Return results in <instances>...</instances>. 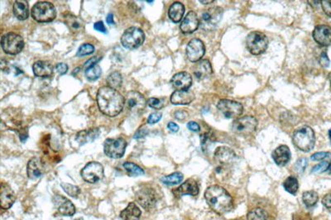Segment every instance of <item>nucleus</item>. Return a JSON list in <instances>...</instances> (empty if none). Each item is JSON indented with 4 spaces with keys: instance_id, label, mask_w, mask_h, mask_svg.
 <instances>
[{
    "instance_id": "55",
    "label": "nucleus",
    "mask_w": 331,
    "mask_h": 220,
    "mask_svg": "<svg viewBox=\"0 0 331 220\" xmlns=\"http://www.w3.org/2000/svg\"><path fill=\"white\" fill-rule=\"evenodd\" d=\"M147 132L148 131L147 129H140L138 132H136L135 135H134V139H137V140H139V139H142V138H144L147 135Z\"/></svg>"
},
{
    "instance_id": "44",
    "label": "nucleus",
    "mask_w": 331,
    "mask_h": 220,
    "mask_svg": "<svg viewBox=\"0 0 331 220\" xmlns=\"http://www.w3.org/2000/svg\"><path fill=\"white\" fill-rule=\"evenodd\" d=\"M307 164H308V163H307V159L306 158H304V157L303 158H301V159L298 160L296 163H295V170L299 173H302L305 171Z\"/></svg>"
},
{
    "instance_id": "41",
    "label": "nucleus",
    "mask_w": 331,
    "mask_h": 220,
    "mask_svg": "<svg viewBox=\"0 0 331 220\" xmlns=\"http://www.w3.org/2000/svg\"><path fill=\"white\" fill-rule=\"evenodd\" d=\"M94 53V47L93 45L86 43L80 46V48L78 50L76 55L77 56H85V55H91L92 53Z\"/></svg>"
},
{
    "instance_id": "15",
    "label": "nucleus",
    "mask_w": 331,
    "mask_h": 220,
    "mask_svg": "<svg viewBox=\"0 0 331 220\" xmlns=\"http://www.w3.org/2000/svg\"><path fill=\"white\" fill-rule=\"evenodd\" d=\"M205 47L202 40L194 38L190 40L186 47V56L191 62L199 61L204 56Z\"/></svg>"
},
{
    "instance_id": "1",
    "label": "nucleus",
    "mask_w": 331,
    "mask_h": 220,
    "mask_svg": "<svg viewBox=\"0 0 331 220\" xmlns=\"http://www.w3.org/2000/svg\"><path fill=\"white\" fill-rule=\"evenodd\" d=\"M97 103L101 112L109 117H115L121 113L125 105V99L119 91L109 86L99 89Z\"/></svg>"
},
{
    "instance_id": "12",
    "label": "nucleus",
    "mask_w": 331,
    "mask_h": 220,
    "mask_svg": "<svg viewBox=\"0 0 331 220\" xmlns=\"http://www.w3.org/2000/svg\"><path fill=\"white\" fill-rule=\"evenodd\" d=\"M136 201L147 210L153 209L157 204V192L152 187H142L136 193Z\"/></svg>"
},
{
    "instance_id": "57",
    "label": "nucleus",
    "mask_w": 331,
    "mask_h": 220,
    "mask_svg": "<svg viewBox=\"0 0 331 220\" xmlns=\"http://www.w3.org/2000/svg\"><path fill=\"white\" fill-rule=\"evenodd\" d=\"M106 21H107L108 24H113V15L112 14H110L106 18Z\"/></svg>"
},
{
    "instance_id": "34",
    "label": "nucleus",
    "mask_w": 331,
    "mask_h": 220,
    "mask_svg": "<svg viewBox=\"0 0 331 220\" xmlns=\"http://www.w3.org/2000/svg\"><path fill=\"white\" fill-rule=\"evenodd\" d=\"M248 220H270L268 213L261 208H255L248 213Z\"/></svg>"
},
{
    "instance_id": "31",
    "label": "nucleus",
    "mask_w": 331,
    "mask_h": 220,
    "mask_svg": "<svg viewBox=\"0 0 331 220\" xmlns=\"http://www.w3.org/2000/svg\"><path fill=\"white\" fill-rule=\"evenodd\" d=\"M123 220H139L141 217V210L135 203L131 202L126 209H124L120 214Z\"/></svg>"
},
{
    "instance_id": "16",
    "label": "nucleus",
    "mask_w": 331,
    "mask_h": 220,
    "mask_svg": "<svg viewBox=\"0 0 331 220\" xmlns=\"http://www.w3.org/2000/svg\"><path fill=\"white\" fill-rule=\"evenodd\" d=\"M312 36L318 44L323 47L331 46V27L327 25H318L314 28Z\"/></svg>"
},
{
    "instance_id": "5",
    "label": "nucleus",
    "mask_w": 331,
    "mask_h": 220,
    "mask_svg": "<svg viewBox=\"0 0 331 220\" xmlns=\"http://www.w3.org/2000/svg\"><path fill=\"white\" fill-rule=\"evenodd\" d=\"M268 46V38L261 32H252L246 38V47L253 55H261L266 52Z\"/></svg>"
},
{
    "instance_id": "46",
    "label": "nucleus",
    "mask_w": 331,
    "mask_h": 220,
    "mask_svg": "<svg viewBox=\"0 0 331 220\" xmlns=\"http://www.w3.org/2000/svg\"><path fill=\"white\" fill-rule=\"evenodd\" d=\"M320 2L325 14L331 18V0H323Z\"/></svg>"
},
{
    "instance_id": "8",
    "label": "nucleus",
    "mask_w": 331,
    "mask_h": 220,
    "mask_svg": "<svg viewBox=\"0 0 331 220\" xmlns=\"http://www.w3.org/2000/svg\"><path fill=\"white\" fill-rule=\"evenodd\" d=\"M223 14V9L220 7L210 8L205 10L202 14L200 20V24L202 29L205 31L215 29L222 19Z\"/></svg>"
},
{
    "instance_id": "14",
    "label": "nucleus",
    "mask_w": 331,
    "mask_h": 220,
    "mask_svg": "<svg viewBox=\"0 0 331 220\" xmlns=\"http://www.w3.org/2000/svg\"><path fill=\"white\" fill-rule=\"evenodd\" d=\"M217 109L227 118H239L243 113V105L237 101L229 99H221L217 105Z\"/></svg>"
},
{
    "instance_id": "6",
    "label": "nucleus",
    "mask_w": 331,
    "mask_h": 220,
    "mask_svg": "<svg viewBox=\"0 0 331 220\" xmlns=\"http://www.w3.org/2000/svg\"><path fill=\"white\" fill-rule=\"evenodd\" d=\"M145 40L144 31L139 28L131 27L124 31L121 37V43L128 49H136L143 45Z\"/></svg>"
},
{
    "instance_id": "17",
    "label": "nucleus",
    "mask_w": 331,
    "mask_h": 220,
    "mask_svg": "<svg viewBox=\"0 0 331 220\" xmlns=\"http://www.w3.org/2000/svg\"><path fill=\"white\" fill-rule=\"evenodd\" d=\"M55 209L59 215L63 216H72L75 213V207L72 201L62 196H54L53 198Z\"/></svg>"
},
{
    "instance_id": "21",
    "label": "nucleus",
    "mask_w": 331,
    "mask_h": 220,
    "mask_svg": "<svg viewBox=\"0 0 331 220\" xmlns=\"http://www.w3.org/2000/svg\"><path fill=\"white\" fill-rule=\"evenodd\" d=\"M200 20L197 14L193 11H190L185 15L181 24V30L183 33H192L197 30Z\"/></svg>"
},
{
    "instance_id": "27",
    "label": "nucleus",
    "mask_w": 331,
    "mask_h": 220,
    "mask_svg": "<svg viewBox=\"0 0 331 220\" xmlns=\"http://www.w3.org/2000/svg\"><path fill=\"white\" fill-rule=\"evenodd\" d=\"M273 158L276 165L279 166H284L289 163L291 159V151L288 147L281 145L273 151Z\"/></svg>"
},
{
    "instance_id": "42",
    "label": "nucleus",
    "mask_w": 331,
    "mask_h": 220,
    "mask_svg": "<svg viewBox=\"0 0 331 220\" xmlns=\"http://www.w3.org/2000/svg\"><path fill=\"white\" fill-rule=\"evenodd\" d=\"M147 104L149 107L155 110H160L164 106V102L160 99H157V98H150V99L147 101Z\"/></svg>"
},
{
    "instance_id": "13",
    "label": "nucleus",
    "mask_w": 331,
    "mask_h": 220,
    "mask_svg": "<svg viewBox=\"0 0 331 220\" xmlns=\"http://www.w3.org/2000/svg\"><path fill=\"white\" fill-rule=\"evenodd\" d=\"M146 99L143 94L137 91H130L125 98V106L130 112L140 114L146 108Z\"/></svg>"
},
{
    "instance_id": "10",
    "label": "nucleus",
    "mask_w": 331,
    "mask_h": 220,
    "mask_svg": "<svg viewBox=\"0 0 331 220\" xmlns=\"http://www.w3.org/2000/svg\"><path fill=\"white\" fill-rule=\"evenodd\" d=\"M80 175L85 182L94 184L104 178L105 171L103 165L100 163L91 162L83 168Z\"/></svg>"
},
{
    "instance_id": "29",
    "label": "nucleus",
    "mask_w": 331,
    "mask_h": 220,
    "mask_svg": "<svg viewBox=\"0 0 331 220\" xmlns=\"http://www.w3.org/2000/svg\"><path fill=\"white\" fill-rule=\"evenodd\" d=\"M13 11L14 16L20 21L27 19L29 15L28 2L25 0H17L14 2Z\"/></svg>"
},
{
    "instance_id": "2",
    "label": "nucleus",
    "mask_w": 331,
    "mask_h": 220,
    "mask_svg": "<svg viewBox=\"0 0 331 220\" xmlns=\"http://www.w3.org/2000/svg\"><path fill=\"white\" fill-rule=\"evenodd\" d=\"M204 198L209 206L219 215L226 214L234 208L231 196L220 185H212L208 188L204 193Z\"/></svg>"
},
{
    "instance_id": "54",
    "label": "nucleus",
    "mask_w": 331,
    "mask_h": 220,
    "mask_svg": "<svg viewBox=\"0 0 331 220\" xmlns=\"http://www.w3.org/2000/svg\"><path fill=\"white\" fill-rule=\"evenodd\" d=\"M322 204L327 209H331V194H328V195L324 196V198L322 200Z\"/></svg>"
},
{
    "instance_id": "59",
    "label": "nucleus",
    "mask_w": 331,
    "mask_h": 220,
    "mask_svg": "<svg viewBox=\"0 0 331 220\" xmlns=\"http://www.w3.org/2000/svg\"><path fill=\"white\" fill-rule=\"evenodd\" d=\"M329 80H330V82H331V72L329 74Z\"/></svg>"
},
{
    "instance_id": "37",
    "label": "nucleus",
    "mask_w": 331,
    "mask_h": 220,
    "mask_svg": "<svg viewBox=\"0 0 331 220\" xmlns=\"http://www.w3.org/2000/svg\"><path fill=\"white\" fill-rule=\"evenodd\" d=\"M102 71L100 66L98 65H95L94 66H91L88 69L85 71V74H86V77L90 81H95L98 80L100 75H101Z\"/></svg>"
},
{
    "instance_id": "36",
    "label": "nucleus",
    "mask_w": 331,
    "mask_h": 220,
    "mask_svg": "<svg viewBox=\"0 0 331 220\" xmlns=\"http://www.w3.org/2000/svg\"><path fill=\"white\" fill-rule=\"evenodd\" d=\"M318 199L319 197H318L317 193L314 192L313 190L306 191L304 192L303 196H302L304 204H306L307 207L314 206V204L317 203Z\"/></svg>"
},
{
    "instance_id": "4",
    "label": "nucleus",
    "mask_w": 331,
    "mask_h": 220,
    "mask_svg": "<svg viewBox=\"0 0 331 220\" xmlns=\"http://www.w3.org/2000/svg\"><path fill=\"white\" fill-rule=\"evenodd\" d=\"M32 17L38 22H49L55 19L56 10L53 3L46 1L38 2L33 6Z\"/></svg>"
},
{
    "instance_id": "53",
    "label": "nucleus",
    "mask_w": 331,
    "mask_h": 220,
    "mask_svg": "<svg viewBox=\"0 0 331 220\" xmlns=\"http://www.w3.org/2000/svg\"><path fill=\"white\" fill-rule=\"evenodd\" d=\"M188 129L192 131V132H200L201 130V127L196 122L190 121L187 124Z\"/></svg>"
},
{
    "instance_id": "48",
    "label": "nucleus",
    "mask_w": 331,
    "mask_h": 220,
    "mask_svg": "<svg viewBox=\"0 0 331 220\" xmlns=\"http://www.w3.org/2000/svg\"><path fill=\"white\" fill-rule=\"evenodd\" d=\"M319 61H320V65H321V66H323L324 68H327V67L330 66V63H331L330 59H329L328 55H327V53H321Z\"/></svg>"
},
{
    "instance_id": "30",
    "label": "nucleus",
    "mask_w": 331,
    "mask_h": 220,
    "mask_svg": "<svg viewBox=\"0 0 331 220\" xmlns=\"http://www.w3.org/2000/svg\"><path fill=\"white\" fill-rule=\"evenodd\" d=\"M99 130L98 128H91V129L83 130L81 132H78L76 135V141L80 145L86 143L93 142L99 136Z\"/></svg>"
},
{
    "instance_id": "62",
    "label": "nucleus",
    "mask_w": 331,
    "mask_h": 220,
    "mask_svg": "<svg viewBox=\"0 0 331 220\" xmlns=\"http://www.w3.org/2000/svg\"><path fill=\"white\" fill-rule=\"evenodd\" d=\"M74 220H83L82 218H80V219H75Z\"/></svg>"
},
{
    "instance_id": "28",
    "label": "nucleus",
    "mask_w": 331,
    "mask_h": 220,
    "mask_svg": "<svg viewBox=\"0 0 331 220\" xmlns=\"http://www.w3.org/2000/svg\"><path fill=\"white\" fill-rule=\"evenodd\" d=\"M212 66L208 60H203L199 62L194 68V74L198 80H204L212 74Z\"/></svg>"
},
{
    "instance_id": "47",
    "label": "nucleus",
    "mask_w": 331,
    "mask_h": 220,
    "mask_svg": "<svg viewBox=\"0 0 331 220\" xmlns=\"http://www.w3.org/2000/svg\"><path fill=\"white\" fill-rule=\"evenodd\" d=\"M162 117H163V115L160 113H151L147 118V123L149 124H157V122L160 121Z\"/></svg>"
},
{
    "instance_id": "23",
    "label": "nucleus",
    "mask_w": 331,
    "mask_h": 220,
    "mask_svg": "<svg viewBox=\"0 0 331 220\" xmlns=\"http://www.w3.org/2000/svg\"><path fill=\"white\" fill-rule=\"evenodd\" d=\"M195 99V94L190 91H176L171 94V102L175 105H189Z\"/></svg>"
},
{
    "instance_id": "50",
    "label": "nucleus",
    "mask_w": 331,
    "mask_h": 220,
    "mask_svg": "<svg viewBox=\"0 0 331 220\" xmlns=\"http://www.w3.org/2000/svg\"><path fill=\"white\" fill-rule=\"evenodd\" d=\"M55 70H56V72L59 74L63 75V74H66L67 72H68V66L65 63H58L55 66Z\"/></svg>"
},
{
    "instance_id": "32",
    "label": "nucleus",
    "mask_w": 331,
    "mask_h": 220,
    "mask_svg": "<svg viewBox=\"0 0 331 220\" xmlns=\"http://www.w3.org/2000/svg\"><path fill=\"white\" fill-rule=\"evenodd\" d=\"M185 13V7L180 2L172 3L169 8L168 16L174 22H179Z\"/></svg>"
},
{
    "instance_id": "11",
    "label": "nucleus",
    "mask_w": 331,
    "mask_h": 220,
    "mask_svg": "<svg viewBox=\"0 0 331 220\" xmlns=\"http://www.w3.org/2000/svg\"><path fill=\"white\" fill-rule=\"evenodd\" d=\"M257 126V121L253 116H244L236 119L232 125V130L239 135H250Z\"/></svg>"
},
{
    "instance_id": "22",
    "label": "nucleus",
    "mask_w": 331,
    "mask_h": 220,
    "mask_svg": "<svg viewBox=\"0 0 331 220\" xmlns=\"http://www.w3.org/2000/svg\"><path fill=\"white\" fill-rule=\"evenodd\" d=\"M15 194L12 188L6 183L1 184V194H0V202L2 209H8L15 202Z\"/></svg>"
},
{
    "instance_id": "26",
    "label": "nucleus",
    "mask_w": 331,
    "mask_h": 220,
    "mask_svg": "<svg viewBox=\"0 0 331 220\" xmlns=\"http://www.w3.org/2000/svg\"><path fill=\"white\" fill-rule=\"evenodd\" d=\"M33 71L37 77H51L53 74V66L52 64L45 61H38L33 64Z\"/></svg>"
},
{
    "instance_id": "35",
    "label": "nucleus",
    "mask_w": 331,
    "mask_h": 220,
    "mask_svg": "<svg viewBox=\"0 0 331 220\" xmlns=\"http://www.w3.org/2000/svg\"><path fill=\"white\" fill-rule=\"evenodd\" d=\"M183 180V175L180 172H175L171 174L169 176H166L162 178V182L166 185H175L178 184L182 182Z\"/></svg>"
},
{
    "instance_id": "19",
    "label": "nucleus",
    "mask_w": 331,
    "mask_h": 220,
    "mask_svg": "<svg viewBox=\"0 0 331 220\" xmlns=\"http://www.w3.org/2000/svg\"><path fill=\"white\" fill-rule=\"evenodd\" d=\"M171 83L177 91H188L192 85V77L187 72H179L171 78Z\"/></svg>"
},
{
    "instance_id": "39",
    "label": "nucleus",
    "mask_w": 331,
    "mask_h": 220,
    "mask_svg": "<svg viewBox=\"0 0 331 220\" xmlns=\"http://www.w3.org/2000/svg\"><path fill=\"white\" fill-rule=\"evenodd\" d=\"M124 168L125 171L131 176H138L144 175V171L139 165H136L132 163H124Z\"/></svg>"
},
{
    "instance_id": "40",
    "label": "nucleus",
    "mask_w": 331,
    "mask_h": 220,
    "mask_svg": "<svg viewBox=\"0 0 331 220\" xmlns=\"http://www.w3.org/2000/svg\"><path fill=\"white\" fill-rule=\"evenodd\" d=\"M61 187L68 196L74 197V198H76L80 195V188L76 185H73L68 183H61Z\"/></svg>"
},
{
    "instance_id": "43",
    "label": "nucleus",
    "mask_w": 331,
    "mask_h": 220,
    "mask_svg": "<svg viewBox=\"0 0 331 220\" xmlns=\"http://www.w3.org/2000/svg\"><path fill=\"white\" fill-rule=\"evenodd\" d=\"M329 166H330V163L327 162V161H324L322 163H320V164L314 165L312 171L313 173L315 174L322 173V172H325V171L328 170Z\"/></svg>"
},
{
    "instance_id": "52",
    "label": "nucleus",
    "mask_w": 331,
    "mask_h": 220,
    "mask_svg": "<svg viewBox=\"0 0 331 220\" xmlns=\"http://www.w3.org/2000/svg\"><path fill=\"white\" fill-rule=\"evenodd\" d=\"M94 28L95 30L99 32V33H105V34L107 33V29L105 28V24H104V22L102 21L95 22L94 24Z\"/></svg>"
},
{
    "instance_id": "58",
    "label": "nucleus",
    "mask_w": 331,
    "mask_h": 220,
    "mask_svg": "<svg viewBox=\"0 0 331 220\" xmlns=\"http://www.w3.org/2000/svg\"><path fill=\"white\" fill-rule=\"evenodd\" d=\"M213 2H215L214 0H208V1H204V0H200V3H203V4H210V3H212Z\"/></svg>"
},
{
    "instance_id": "3",
    "label": "nucleus",
    "mask_w": 331,
    "mask_h": 220,
    "mask_svg": "<svg viewBox=\"0 0 331 220\" xmlns=\"http://www.w3.org/2000/svg\"><path fill=\"white\" fill-rule=\"evenodd\" d=\"M293 141L298 149L303 151H310L313 149L315 143L314 131L311 127H301L294 132Z\"/></svg>"
},
{
    "instance_id": "9",
    "label": "nucleus",
    "mask_w": 331,
    "mask_h": 220,
    "mask_svg": "<svg viewBox=\"0 0 331 220\" xmlns=\"http://www.w3.org/2000/svg\"><path fill=\"white\" fill-rule=\"evenodd\" d=\"M127 143L124 138H108L104 143L105 155L113 159L121 158L124 155Z\"/></svg>"
},
{
    "instance_id": "18",
    "label": "nucleus",
    "mask_w": 331,
    "mask_h": 220,
    "mask_svg": "<svg viewBox=\"0 0 331 220\" xmlns=\"http://www.w3.org/2000/svg\"><path fill=\"white\" fill-rule=\"evenodd\" d=\"M46 168L44 163L37 157H33L28 162L27 166V174L31 180H37L43 176Z\"/></svg>"
},
{
    "instance_id": "38",
    "label": "nucleus",
    "mask_w": 331,
    "mask_h": 220,
    "mask_svg": "<svg viewBox=\"0 0 331 220\" xmlns=\"http://www.w3.org/2000/svg\"><path fill=\"white\" fill-rule=\"evenodd\" d=\"M283 186H284L285 190H287V192L295 195L298 190V187H299L297 179L295 177H293V176H289L283 183Z\"/></svg>"
},
{
    "instance_id": "56",
    "label": "nucleus",
    "mask_w": 331,
    "mask_h": 220,
    "mask_svg": "<svg viewBox=\"0 0 331 220\" xmlns=\"http://www.w3.org/2000/svg\"><path fill=\"white\" fill-rule=\"evenodd\" d=\"M167 128H168V129L172 132H177L179 131V126H178L177 124L173 123V122H170V123L167 124Z\"/></svg>"
},
{
    "instance_id": "7",
    "label": "nucleus",
    "mask_w": 331,
    "mask_h": 220,
    "mask_svg": "<svg viewBox=\"0 0 331 220\" xmlns=\"http://www.w3.org/2000/svg\"><path fill=\"white\" fill-rule=\"evenodd\" d=\"M1 46L3 52L7 54L17 55L23 49L24 41L18 34L14 33H6L1 39Z\"/></svg>"
},
{
    "instance_id": "25",
    "label": "nucleus",
    "mask_w": 331,
    "mask_h": 220,
    "mask_svg": "<svg viewBox=\"0 0 331 220\" xmlns=\"http://www.w3.org/2000/svg\"><path fill=\"white\" fill-rule=\"evenodd\" d=\"M64 21L72 33L80 34L85 30V24L82 20L74 14H66L64 15Z\"/></svg>"
},
{
    "instance_id": "20",
    "label": "nucleus",
    "mask_w": 331,
    "mask_h": 220,
    "mask_svg": "<svg viewBox=\"0 0 331 220\" xmlns=\"http://www.w3.org/2000/svg\"><path fill=\"white\" fill-rule=\"evenodd\" d=\"M215 161L220 163L222 165H229L235 162V151L232 149L227 147H220L216 149L215 151Z\"/></svg>"
},
{
    "instance_id": "45",
    "label": "nucleus",
    "mask_w": 331,
    "mask_h": 220,
    "mask_svg": "<svg viewBox=\"0 0 331 220\" xmlns=\"http://www.w3.org/2000/svg\"><path fill=\"white\" fill-rule=\"evenodd\" d=\"M330 157H331V153L326 152V151H320V152H316V153L312 155L311 159L312 161H322V160L330 158Z\"/></svg>"
},
{
    "instance_id": "61",
    "label": "nucleus",
    "mask_w": 331,
    "mask_h": 220,
    "mask_svg": "<svg viewBox=\"0 0 331 220\" xmlns=\"http://www.w3.org/2000/svg\"><path fill=\"white\" fill-rule=\"evenodd\" d=\"M329 137H330V139H331V130L329 131Z\"/></svg>"
},
{
    "instance_id": "51",
    "label": "nucleus",
    "mask_w": 331,
    "mask_h": 220,
    "mask_svg": "<svg viewBox=\"0 0 331 220\" xmlns=\"http://www.w3.org/2000/svg\"><path fill=\"white\" fill-rule=\"evenodd\" d=\"M174 115L177 119H178L180 121H182V120H185V118H187L188 113L185 110H177Z\"/></svg>"
},
{
    "instance_id": "49",
    "label": "nucleus",
    "mask_w": 331,
    "mask_h": 220,
    "mask_svg": "<svg viewBox=\"0 0 331 220\" xmlns=\"http://www.w3.org/2000/svg\"><path fill=\"white\" fill-rule=\"evenodd\" d=\"M100 59H101V57H99V56H94L93 58H91L88 61H86V63L85 64V66H84L85 71L88 69V68H90V67H91V66H95V65H97V63L99 62Z\"/></svg>"
},
{
    "instance_id": "60",
    "label": "nucleus",
    "mask_w": 331,
    "mask_h": 220,
    "mask_svg": "<svg viewBox=\"0 0 331 220\" xmlns=\"http://www.w3.org/2000/svg\"><path fill=\"white\" fill-rule=\"evenodd\" d=\"M329 171H330V173H331V163H330V166H329Z\"/></svg>"
},
{
    "instance_id": "24",
    "label": "nucleus",
    "mask_w": 331,
    "mask_h": 220,
    "mask_svg": "<svg viewBox=\"0 0 331 220\" xmlns=\"http://www.w3.org/2000/svg\"><path fill=\"white\" fill-rule=\"evenodd\" d=\"M174 192L178 196H197L199 194V186L197 182L193 179H189L183 184H181L178 189Z\"/></svg>"
},
{
    "instance_id": "33",
    "label": "nucleus",
    "mask_w": 331,
    "mask_h": 220,
    "mask_svg": "<svg viewBox=\"0 0 331 220\" xmlns=\"http://www.w3.org/2000/svg\"><path fill=\"white\" fill-rule=\"evenodd\" d=\"M106 82L109 87L110 88L114 89V90L120 88L123 83L121 74L118 72H112L106 79Z\"/></svg>"
}]
</instances>
